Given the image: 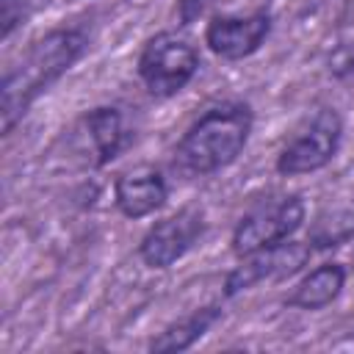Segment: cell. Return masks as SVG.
<instances>
[{
	"mask_svg": "<svg viewBox=\"0 0 354 354\" xmlns=\"http://www.w3.org/2000/svg\"><path fill=\"white\" fill-rule=\"evenodd\" d=\"M88 47V33L83 28H58L39 39L17 66L3 75L0 86V127L8 133L17 119L30 108V102L47 91L61 75H66Z\"/></svg>",
	"mask_w": 354,
	"mask_h": 354,
	"instance_id": "obj_1",
	"label": "cell"
},
{
	"mask_svg": "<svg viewBox=\"0 0 354 354\" xmlns=\"http://www.w3.org/2000/svg\"><path fill=\"white\" fill-rule=\"evenodd\" d=\"M252 133V108L246 102H221L207 108L180 138L174 155L188 174H216L238 160Z\"/></svg>",
	"mask_w": 354,
	"mask_h": 354,
	"instance_id": "obj_2",
	"label": "cell"
},
{
	"mask_svg": "<svg viewBox=\"0 0 354 354\" xmlns=\"http://www.w3.org/2000/svg\"><path fill=\"white\" fill-rule=\"evenodd\" d=\"M196 72H199V53L194 41L174 30L152 36L138 58V77L144 80L147 91L155 97L180 94L194 80Z\"/></svg>",
	"mask_w": 354,
	"mask_h": 354,
	"instance_id": "obj_3",
	"label": "cell"
},
{
	"mask_svg": "<svg viewBox=\"0 0 354 354\" xmlns=\"http://www.w3.org/2000/svg\"><path fill=\"white\" fill-rule=\"evenodd\" d=\"M343 136V122L335 108H318L313 116L304 119V124L288 138L282 152L277 155V171L282 177H299V174H313L324 169Z\"/></svg>",
	"mask_w": 354,
	"mask_h": 354,
	"instance_id": "obj_4",
	"label": "cell"
},
{
	"mask_svg": "<svg viewBox=\"0 0 354 354\" xmlns=\"http://www.w3.org/2000/svg\"><path fill=\"white\" fill-rule=\"evenodd\" d=\"M301 224H304V202L299 196H285L260 205L238 221L232 232V252L238 257H246L268 246L285 243L299 232Z\"/></svg>",
	"mask_w": 354,
	"mask_h": 354,
	"instance_id": "obj_5",
	"label": "cell"
},
{
	"mask_svg": "<svg viewBox=\"0 0 354 354\" xmlns=\"http://www.w3.org/2000/svg\"><path fill=\"white\" fill-rule=\"evenodd\" d=\"M202 232H205L202 210L183 207L149 227V232L141 238V246H138L141 260L149 268H169L194 249Z\"/></svg>",
	"mask_w": 354,
	"mask_h": 354,
	"instance_id": "obj_6",
	"label": "cell"
},
{
	"mask_svg": "<svg viewBox=\"0 0 354 354\" xmlns=\"http://www.w3.org/2000/svg\"><path fill=\"white\" fill-rule=\"evenodd\" d=\"M310 252H313L310 243L285 241V243L268 246V249H263V252L246 254V257H241V266H235V268L227 274L224 293H227V296H238L241 290H249V288L257 285V282L290 277V274H296V271L310 260Z\"/></svg>",
	"mask_w": 354,
	"mask_h": 354,
	"instance_id": "obj_7",
	"label": "cell"
},
{
	"mask_svg": "<svg viewBox=\"0 0 354 354\" xmlns=\"http://www.w3.org/2000/svg\"><path fill=\"white\" fill-rule=\"evenodd\" d=\"M271 33V14H218L205 28V44L227 61H241L254 55Z\"/></svg>",
	"mask_w": 354,
	"mask_h": 354,
	"instance_id": "obj_8",
	"label": "cell"
},
{
	"mask_svg": "<svg viewBox=\"0 0 354 354\" xmlns=\"http://www.w3.org/2000/svg\"><path fill=\"white\" fill-rule=\"evenodd\" d=\"M169 199L166 180L152 166H138L133 171H124L113 183V202L122 216L127 218H144L160 210Z\"/></svg>",
	"mask_w": 354,
	"mask_h": 354,
	"instance_id": "obj_9",
	"label": "cell"
},
{
	"mask_svg": "<svg viewBox=\"0 0 354 354\" xmlns=\"http://www.w3.org/2000/svg\"><path fill=\"white\" fill-rule=\"evenodd\" d=\"M346 285V268L340 263H324L313 268L288 296V307L296 310H324L332 304Z\"/></svg>",
	"mask_w": 354,
	"mask_h": 354,
	"instance_id": "obj_10",
	"label": "cell"
},
{
	"mask_svg": "<svg viewBox=\"0 0 354 354\" xmlns=\"http://www.w3.org/2000/svg\"><path fill=\"white\" fill-rule=\"evenodd\" d=\"M86 127H88V136H91V141H94L97 163H100V166L111 163V160L130 144V133H127V127H124V116H122L119 108L102 105V108L88 111Z\"/></svg>",
	"mask_w": 354,
	"mask_h": 354,
	"instance_id": "obj_11",
	"label": "cell"
},
{
	"mask_svg": "<svg viewBox=\"0 0 354 354\" xmlns=\"http://www.w3.org/2000/svg\"><path fill=\"white\" fill-rule=\"evenodd\" d=\"M218 315H221V310H218L216 304L202 307V310L185 315L183 321H177V324H171L169 329H163V332L149 343V351H155V354H171V351H185V348H191L196 340H202V337L207 335V329L218 321Z\"/></svg>",
	"mask_w": 354,
	"mask_h": 354,
	"instance_id": "obj_12",
	"label": "cell"
},
{
	"mask_svg": "<svg viewBox=\"0 0 354 354\" xmlns=\"http://www.w3.org/2000/svg\"><path fill=\"white\" fill-rule=\"evenodd\" d=\"M351 235H354V213H348V210L321 213L318 221L313 224L310 246H315V249L340 246V243H346Z\"/></svg>",
	"mask_w": 354,
	"mask_h": 354,
	"instance_id": "obj_13",
	"label": "cell"
},
{
	"mask_svg": "<svg viewBox=\"0 0 354 354\" xmlns=\"http://www.w3.org/2000/svg\"><path fill=\"white\" fill-rule=\"evenodd\" d=\"M205 3L207 0H180V17H183V22H191L194 17H199L202 8H205Z\"/></svg>",
	"mask_w": 354,
	"mask_h": 354,
	"instance_id": "obj_14",
	"label": "cell"
}]
</instances>
